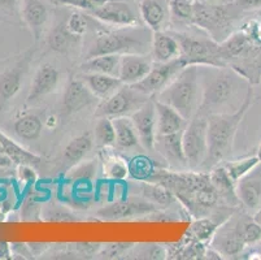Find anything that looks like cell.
<instances>
[{
	"label": "cell",
	"instance_id": "cell-2",
	"mask_svg": "<svg viewBox=\"0 0 261 260\" xmlns=\"http://www.w3.org/2000/svg\"><path fill=\"white\" fill-rule=\"evenodd\" d=\"M199 76L201 103L198 113L205 116L238 109L244 100H238L241 89L252 86L227 66L199 65Z\"/></svg>",
	"mask_w": 261,
	"mask_h": 260
},
{
	"label": "cell",
	"instance_id": "cell-4",
	"mask_svg": "<svg viewBox=\"0 0 261 260\" xmlns=\"http://www.w3.org/2000/svg\"><path fill=\"white\" fill-rule=\"evenodd\" d=\"M152 32L147 26L107 29L104 26L92 32V39L84 51V60L99 55L149 54Z\"/></svg>",
	"mask_w": 261,
	"mask_h": 260
},
{
	"label": "cell",
	"instance_id": "cell-46",
	"mask_svg": "<svg viewBox=\"0 0 261 260\" xmlns=\"http://www.w3.org/2000/svg\"><path fill=\"white\" fill-rule=\"evenodd\" d=\"M231 3L243 13L261 11V0H231Z\"/></svg>",
	"mask_w": 261,
	"mask_h": 260
},
{
	"label": "cell",
	"instance_id": "cell-23",
	"mask_svg": "<svg viewBox=\"0 0 261 260\" xmlns=\"http://www.w3.org/2000/svg\"><path fill=\"white\" fill-rule=\"evenodd\" d=\"M208 173H210L211 183L220 197L221 206L241 207V202L237 197V183L231 180L225 167L222 164H217L212 169H210Z\"/></svg>",
	"mask_w": 261,
	"mask_h": 260
},
{
	"label": "cell",
	"instance_id": "cell-3",
	"mask_svg": "<svg viewBox=\"0 0 261 260\" xmlns=\"http://www.w3.org/2000/svg\"><path fill=\"white\" fill-rule=\"evenodd\" d=\"M256 100L253 86L248 87L243 103L232 112L208 114V152L201 171L210 172L213 167L229 160L234 140L242 121Z\"/></svg>",
	"mask_w": 261,
	"mask_h": 260
},
{
	"label": "cell",
	"instance_id": "cell-49",
	"mask_svg": "<svg viewBox=\"0 0 261 260\" xmlns=\"http://www.w3.org/2000/svg\"><path fill=\"white\" fill-rule=\"evenodd\" d=\"M252 216H253V219H255V220L257 221V223L261 225V208L258 209L257 212H255V214H253Z\"/></svg>",
	"mask_w": 261,
	"mask_h": 260
},
{
	"label": "cell",
	"instance_id": "cell-51",
	"mask_svg": "<svg viewBox=\"0 0 261 260\" xmlns=\"http://www.w3.org/2000/svg\"><path fill=\"white\" fill-rule=\"evenodd\" d=\"M196 2H201V3H217L220 0H196Z\"/></svg>",
	"mask_w": 261,
	"mask_h": 260
},
{
	"label": "cell",
	"instance_id": "cell-20",
	"mask_svg": "<svg viewBox=\"0 0 261 260\" xmlns=\"http://www.w3.org/2000/svg\"><path fill=\"white\" fill-rule=\"evenodd\" d=\"M21 17L34 37L35 42L42 39L49 18V9L44 0H21Z\"/></svg>",
	"mask_w": 261,
	"mask_h": 260
},
{
	"label": "cell",
	"instance_id": "cell-37",
	"mask_svg": "<svg viewBox=\"0 0 261 260\" xmlns=\"http://www.w3.org/2000/svg\"><path fill=\"white\" fill-rule=\"evenodd\" d=\"M125 257L132 259H168L167 246L161 243H134Z\"/></svg>",
	"mask_w": 261,
	"mask_h": 260
},
{
	"label": "cell",
	"instance_id": "cell-50",
	"mask_svg": "<svg viewBox=\"0 0 261 260\" xmlns=\"http://www.w3.org/2000/svg\"><path fill=\"white\" fill-rule=\"evenodd\" d=\"M256 156H257L258 161L261 163V142H260V145H258V147H257V151H256Z\"/></svg>",
	"mask_w": 261,
	"mask_h": 260
},
{
	"label": "cell",
	"instance_id": "cell-26",
	"mask_svg": "<svg viewBox=\"0 0 261 260\" xmlns=\"http://www.w3.org/2000/svg\"><path fill=\"white\" fill-rule=\"evenodd\" d=\"M151 55L155 63H167L181 57V46L172 32L152 33Z\"/></svg>",
	"mask_w": 261,
	"mask_h": 260
},
{
	"label": "cell",
	"instance_id": "cell-9",
	"mask_svg": "<svg viewBox=\"0 0 261 260\" xmlns=\"http://www.w3.org/2000/svg\"><path fill=\"white\" fill-rule=\"evenodd\" d=\"M151 98L152 97H148L144 92L139 91L134 85H125L123 83L112 97H109L106 100H101L96 104L95 116L111 119L132 116L143 104H146Z\"/></svg>",
	"mask_w": 261,
	"mask_h": 260
},
{
	"label": "cell",
	"instance_id": "cell-24",
	"mask_svg": "<svg viewBox=\"0 0 261 260\" xmlns=\"http://www.w3.org/2000/svg\"><path fill=\"white\" fill-rule=\"evenodd\" d=\"M84 38L75 37L68 30L65 25V18L59 20L52 25L47 35V46L54 52L61 55H70L74 50L80 49Z\"/></svg>",
	"mask_w": 261,
	"mask_h": 260
},
{
	"label": "cell",
	"instance_id": "cell-13",
	"mask_svg": "<svg viewBox=\"0 0 261 260\" xmlns=\"http://www.w3.org/2000/svg\"><path fill=\"white\" fill-rule=\"evenodd\" d=\"M158 207L143 197L116 200L113 203L96 211V218L103 221H118L125 219L148 216L158 211Z\"/></svg>",
	"mask_w": 261,
	"mask_h": 260
},
{
	"label": "cell",
	"instance_id": "cell-31",
	"mask_svg": "<svg viewBox=\"0 0 261 260\" xmlns=\"http://www.w3.org/2000/svg\"><path fill=\"white\" fill-rule=\"evenodd\" d=\"M116 130V146L117 150H130L137 147L139 143L138 133L130 116L112 119Z\"/></svg>",
	"mask_w": 261,
	"mask_h": 260
},
{
	"label": "cell",
	"instance_id": "cell-12",
	"mask_svg": "<svg viewBox=\"0 0 261 260\" xmlns=\"http://www.w3.org/2000/svg\"><path fill=\"white\" fill-rule=\"evenodd\" d=\"M34 55L35 49L26 50L13 63V65L8 66L0 73V113L20 92L23 80L34 60Z\"/></svg>",
	"mask_w": 261,
	"mask_h": 260
},
{
	"label": "cell",
	"instance_id": "cell-41",
	"mask_svg": "<svg viewBox=\"0 0 261 260\" xmlns=\"http://www.w3.org/2000/svg\"><path fill=\"white\" fill-rule=\"evenodd\" d=\"M107 2H109V0H49V3H52L54 6L80 9V11H85L87 13L98 9Z\"/></svg>",
	"mask_w": 261,
	"mask_h": 260
},
{
	"label": "cell",
	"instance_id": "cell-7",
	"mask_svg": "<svg viewBox=\"0 0 261 260\" xmlns=\"http://www.w3.org/2000/svg\"><path fill=\"white\" fill-rule=\"evenodd\" d=\"M181 46V57L187 65L224 66L220 57V43L210 35L199 37L186 32H172Z\"/></svg>",
	"mask_w": 261,
	"mask_h": 260
},
{
	"label": "cell",
	"instance_id": "cell-36",
	"mask_svg": "<svg viewBox=\"0 0 261 260\" xmlns=\"http://www.w3.org/2000/svg\"><path fill=\"white\" fill-rule=\"evenodd\" d=\"M92 137H94L95 146L99 147V149H104V147H115L116 130L112 119L98 117V121L95 124Z\"/></svg>",
	"mask_w": 261,
	"mask_h": 260
},
{
	"label": "cell",
	"instance_id": "cell-33",
	"mask_svg": "<svg viewBox=\"0 0 261 260\" xmlns=\"http://www.w3.org/2000/svg\"><path fill=\"white\" fill-rule=\"evenodd\" d=\"M0 142L3 145V149L4 151H6V154L8 155L12 159V161L15 164H17V166L37 167L43 161L42 156H38L37 154H33V152L25 150L23 147H21L18 143H16L15 140H12L11 138L7 137V135L2 132H0Z\"/></svg>",
	"mask_w": 261,
	"mask_h": 260
},
{
	"label": "cell",
	"instance_id": "cell-21",
	"mask_svg": "<svg viewBox=\"0 0 261 260\" xmlns=\"http://www.w3.org/2000/svg\"><path fill=\"white\" fill-rule=\"evenodd\" d=\"M155 151L168 161L169 167L174 171L189 169L182 146V132L167 135H158L155 143Z\"/></svg>",
	"mask_w": 261,
	"mask_h": 260
},
{
	"label": "cell",
	"instance_id": "cell-29",
	"mask_svg": "<svg viewBox=\"0 0 261 260\" xmlns=\"http://www.w3.org/2000/svg\"><path fill=\"white\" fill-rule=\"evenodd\" d=\"M121 56L122 55L109 54L90 57L80 64L78 70L81 73H100V75L118 77Z\"/></svg>",
	"mask_w": 261,
	"mask_h": 260
},
{
	"label": "cell",
	"instance_id": "cell-15",
	"mask_svg": "<svg viewBox=\"0 0 261 260\" xmlns=\"http://www.w3.org/2000/svg\"><path fill=\"white\" fill-rule=\"evenodd\" d=\"M98 103L99 99L80 76L69 78L63 95V113L65 116H72Z\"/></svg>",
	"mask_w": 261,
	"mask_h": 260
},
{
	"label": "cell",
	"instance_id": "cell-18",
	"mask_svg": "<svg viewBox=\"0 0 261 260\" xmlns=\"http://www.w3.org/2000/svg\"><path fill=\"white\" fill-rule=\"evenodd\" d=\"M60 83V70L52 64H42L33 77L26 104H34L47 95L56 91Z\"/></svg>",
	"mask_w": 261,
	"mask_h": 260
},
{
	"label": "cell",
	"instance_id": "cell-45",
	"mask_svg": "<svg viewBox=\"0 0 261 260\" xmlns=\"http://www.w3.org/2000/svg\"><path fill=\"white\" fill-rule=\"evenodd\" d=\"M18 177H20L21 182L28 183V185H33L37 182L38 175L35 172L34 167L32 166H18Z\"/></svg>",
	"mask_w": 261,
	"mask_h": 260
},
{
	"label": "cell",
	"instance_id": "cell-8",
	"mask_svg": "<svg viewBox=\"0 0 261 260\" xmlns=\"http://www.w3.org/2000/svg\"><path fill=\"white\" fill-rule=\"evenodd\" d=\"M182 146L190 171H201L208 152V116L196 113L182 132Z\"/></svg>",
	"mask_w": 261,
	"mask_h": 260
},
{
	"label": "cell",
	"instance_id": "cell-19",
	"mask_svg": "<svg viewBox=\"0 0 261 260\" xmlns=\"http://www.w3.org/2000/svg\"><path fill=\"white\" fill-rule=\"evenodd\" d=\"M152 55L149 54H125L121 56L118 78L125 85H135L147 77L152 69Z\"/></svg>",
	"mask_w": 261,
	"mask_h": 260
},
{
	"label": "cell",
	"instance_id": "cell-10",
	"mask_svg": "<svg viewBox=\"0 0 261 260\" xmlns=\"http://www.w3.org/2000/svg\"><path fill=\"white\" fill-rule=\"evenodd\" d=\"M92 17L113 28L144 26L139 6L134 0H109L98 9L90 12Z\"/></svg>",
	"mask_w": 261,
	"mask_h": 260
},
{
	"label": "cell",
	"instance_id": "cell-16",
	"mask_svg": "<svg viewBox=\"0 0 261 260\" xmlns=\"http://www.w3.org/2000/svg\"><path fill=\"white\" fill-rule=\"evenodd\" d=\"M134 123L137 133H138L139 143L144 150L149 152L155 151L156 137H158V129H156V108L153 98L141 107L137 112L130 116Z\"/></svg>",
	"mask_w": 261,
	"mask_h": 260
},
{
	"label": "cell",
	"instance_id": "cell-11",
	"mask_svg": "<svg viewBox=\"0 0 261 260\" xmlns=\"http://www.w3.org/2000/svg\"><path fill=\"white\" fill-rule=\"evenodd\" d=\"M210 246L221 255L222 259H236L243 255L247 245L241 232V208L217 229Z\"/></svg>",
	"mask_w": 261,
	"mask_h": 260
},
{
	"label": "cell",
	"instance_id": "cell-32",
	"mask_svg": "<svg viewBox=\"0 0 261 260\" xmlns=\"http://www.w3.org/2000/svg\"><path fill=\"white\" fill-rule=\"evenodd\" d=\"M138 190L141 197L149 200L151 203H153L160 209L169 208L170 206H173V204L178 202L177 198L172 194V192L168 190L165 186L160 185V183L143 181L138 186Z\"/></svg>",
	"mask_w": 261,
	"mask_h": 260
},
{
	"label": "cell",
	"instance_id": "cell-5",
	"mask_svg": "<svg viewBox=\"0 0 261 260\" xmlns=\"http://www.w3.org/2000/svg\"><path fill=\"white\" fill-rule=\"evenodd\" d=\"M153 98L177 109L187 121L191 120L199 112L201 103L199 66H185L179 75Z\"/></svg>",
	"mask_w": 261,
	"mask_h": 260
},
{
	"label": "cell",
	"instance_id": "cell-30",
	"mask_svg": "<svg viewBox=\"0 0 261 260\" xmlns=\"http://www.w3.org/2000/svg\"><path fill=\"white\" fill-rule=\"evenodd\" d=\"M92 146H94V137L91 133H84L73 138L64 149L63 164H65L68 168H73L84 160L86 155L91 151Z\"/></svg>",
	"mask_w": 261,
	"mask_h": 260
},
{
	"label": "cell",
	"instance_id": "cell-34",
	"mask_svg": "<svg viewBox=\"0 0 261 260\" xmlns=\"http://www.w3.org/2000/svg\"><path fill=\"white\" fill-rule=\"evenodd\" d=\"M160 168L161 167L151 157L142 154L137 155L129 160V177L132 180L139 181V182L149 181V178L152 177Z\"/></svg>",
	"mask_w": 261,
	"mask_h": 260
},
{
	"label": "cell",
	"instance_id": "cell-28",
	"mask_svg": "<svg viewBox=\"0 0 261 260\" xmlns=\"http://www.w3.org/2000/svg\"><path fill=\"white\" fill-rule=\"evenodd\" d=\"M78 76L85 81L87 87L98 98L99 102L112 97L123 85L120 78L113 76L100 75V73H80Z\"/></svg>",
	"mask_w": 261,
	"mask_h": 260
},
{
	"label": "cell",
	"instance_id": "cell-44",
	"mask_svg": "<svg viewBox=\"0 0 261 260\" xmlns=\"http://www.w3.org/2000/svg\"><path fill=\"white\" fill-rule=\"evenodd\" d=\"M101 243H74V251L80 255H85V256H96L99 250L101 249Z\"/></svg>",
	"mask_w": 261,
	"mask_h": 260
},
{
	"label": "cell",
	"instance_id": "cell-38",
	"mask_svg": "<svg viewBox=\"0 0 261 260\" xmlns=\"http://www.w3.org/2000/svg\"><path fill=\"white\" fill-rule=\"evenodd\" d=\"M170 12V25H192L194 3L190 0H168Z\"/></svg>",
	"mask_w": 261,
	"mask_h": 260
},
{
	"label": "cell",
	"instance_id": "cell-48",
	"mask_svg": "<svg viewBox=\"0 0 261 260\" xmlns=\"http://www.w3.org/2000/svg\"><path fill=\"white\" fill-rule=\"evenodd\" d=\"M12 247L9 243L0 242V259H11L12 257Z\"/></svg>",
	"mask_w": 261,
	"mask_h": 260
},
{
	"label": "cell",
	"instance_id": "cell-39",
	"mask_svg": "<svg viewBox=\"0 0 261 260\" xmlns=\"http://www.w3.org/2000/svg\"><path fill=\"white\" fill-rule=\"evenodd\" d=\"M260 163L256 155H252V156H246V157H241V159H236V160H229L224 161L221 163L222 166L225 167V169L227 171L229 176L231 177V180L234 182H238L242 177L248 173V172L252 171L257 164Z\"/></svg>",
	"mask_w": 261,
	"mask_h": 260
},
{
	"label": "cell",
	"instance_id": "cell-1",
	"mask_svg": "<svg viewBox=\"0 0 261 260\" xmlns=\"http://www.w3.org/2000/svg\"><path fill=\"white\" fill-rule=\"evenodd\" d=\"M220 57L224 66L231 68L252 86L261 83V40L258 18H250L220 42Z\"/></svg>",
	"mask_w": 261,
	"mask_h": 260
},
{
	"label": "cell",
	"instance_id": "cell-25",
	"mask_svg": "<svg viewBox=\"0 0 261 260\" xmlns=\"http://www.w3.org/2000/svg\"><path fill=\"white\" fill-rule=\"evenodd\" d=\"M156 108V129L158 135L173 134V133L184 132L189 121L182 116L177 109L170 107L169 104L163 103L156 98H153Z\"/></svg>",
	"mask_w": 261,
	"mask_h": 260
},
{
	"label": "cell",
	"instance_id": "cell-47",
	"mask_svg": "<svg viewBox=\"0 0 261 260\" xmlns=\"http://www.w3.org/2000/svg\"><path fill=\"white\" fill-rule=\"evenodd\" d=\"M13 161H12L11 157L6 154L3 149V145L0 142V167H3V168H9V167L13 166Z\"/></svg>",
	"mask_w": 261,
	"mask_h": 260
},
{
	"label": "cell",
	"instance_id": "cell-22",
	"mask_svg": "<svg viewBox=\"0 0 261 260\" xmlns=\"http://www.w3.org/2000/svg\"><path fill=\"white\" fill-rule=\"evenodd\" d=\"M138 6L142 21L151 32H164L169 28L170 12L167 0H141Z\"/></svg>",
	"mask_w": 261,
	"mask_h": 260
},
{
	"label": "cell",
	"instance_id": "cell-17",
	"mask_svg": "<svg viewBox=\"0 0 261 260\" xmlns=\"http://www.w3.org/2000/svg\"><path fill=\"white\" fill-rule=\"evenodd\" d=\"M236 190L244 211L253 215L261 208V163L237 182Z\"/></svg>",
	"mask_w": 261,
	"mask_h": 260
},
{
	"label": "cell",
	"instance_id": "cell-40",
	"mask_svg": "<svg viewBox=\"0 0 261 260\" xmlns=\"http://www.w3.org/2000/svg\"><path fill=\"white\" fill-rule=\"evenodd\" d=\"M0 21L9 23H22L21 0H0Z\"/></svg>",
	"mask_w": 261,
	"mask_h": 260
},
{
	"label": "cell",
	"instance_id": "cell-53",
	"mask_svg": "<svg viewBox=\"0 0 261 260\" xmlns=\"http://www.w3.org/2000/svg\"><path fill=\"white\" fill-rule=\"evenodd\" d=\"M190 2H196V0H190Z\"/></svg>",
	"mask_w": 261,
	"mask_h": 260
},
{
	"label": "cell",
	"instance_id": "cell-27",
	"mask_svg": "<svg viewBox=\"0 0 261 260\" xmlns=\"http://www.w3.org/2000/svg\"><path fill=\"white\" fill-rule=\"evenodd\" d=\"M115 147H104L99 151L104 177L113 181H123L129 177V161L116 152Z\"/></svg>",
	"mask_w": 261,
	"mask_h": 260
},
{
	"label": "cell",
	"instance_id": "cell-43",
	"mask_svg": "<svg viewBox=\"0 0 261 260\" xmlns=\"http://www.w3.org/2000/svg\"><path fill=\"white\" fill-rule=\"evenodd\" d=\"M48 218H46L44 220L47 221H55V223H69V221H75V216H73L69 211H66L65 208H61V207H56V208L51 209L49 212H47Z\"/></svg>",
	"mask_w": 261,
	"mask_h": 260
},
{
	"label": "cell",
	"instance_id": "cell-35",
	"mask_svg": "<svg viewBox=\"0 0 261 260\" xmlns=\"http://www.w3.org/2000/svg\"><path fill=\"white\" fill-rule=\"evenodd\" d=\"M15 133L23 140H35L43 130V123L37 114L25 113L15 121Z\"/></svg>",
	"mask_w": 261,
	"mask_h": 260
},
{
	"label": "cell",
	"instance_id": "cell-52",
	"mask_svg": "<svg viewBox=\"0 0 261 260\" xmlns=\"http://www.w3.org/2000/svg\"><path fill=\"white\" fill-rule=\"evenodd\" d=\"M258 38L261 40V18H258Z\"/></svg>",
	"mask_w": 261,
	"mask_h": 260
},
{
	"label": "cell",
	"instance_id": "cell-6",
	"mask_svg": "<svg viewBox=\"0 0 261 260\" xmlns=\"http://www.w3.org/2000/svg\"><path fill=\"white\" fill-rule=\"evenodd\" d=\"M243 12L239 11L231 0L217 2V3H194L192 25L203 30L216 42L226 39L238 26L236 25L239 16Z\"/></svg>",
	"mask_w": 261,
	"mask_h": 260
},
{
	"label": "cell",
	"instance_id": "cell-42",
	"mask_svg": "<svg viewBox=\"0 0 261 260\" xmlns=\"http://www.w3.org/2000/svg\"><path fill=\"white\" fill-rule=\"evenodd\" d=\"M134 243H107L103 245L99 252L96 254V257L100 259H120L125 257L129 250L132 249Z\"/></svg>",
	"mask_w": 261,
	"mask_h": 260
},
{
	"label": "cell",
	"instance_id": "cell-14",
	"mask_svg": "<svg viewBox=\"0 0 261 260\" xmlns=\"http://www.w3.org/2000/svg\"><path fill=\"white\" fill-rule=\"evenodd\" d=\"M187 66L182 57H178L174 60L167 61V63H155L152 69L149 70L147 77L141 82L135 83V87L139 91L144 92L148 97H155L161 90H164L179 75V72Z\"/></svg>",
	"mask_w": 261,
	"mask_h": 260
}]
</instances>
